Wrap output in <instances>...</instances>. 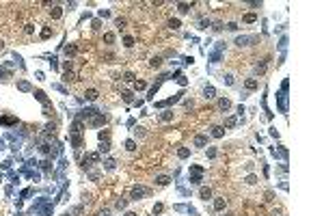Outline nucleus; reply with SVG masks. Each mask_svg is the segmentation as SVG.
Here are the masks:
<instances>
[{"label": "nucleus", "instance_id": "21", "mask_svg": "<svg viewBox=\"0 0 324 216\" xmlns=\"http://www.w3.org/2000/svg\"><path fill=\"white\" fill-rule=\"evenodd\" d=\"M125 147H128V151H134V149H136V145H134L132 141H128V143H125Z\"/></svg>", "mask_w": 324, "mask_h": 216}, {"label": "nucleus", "instance_id": "24", "mask_svg": "<svg viewBox=\"0 0 324 216\" xmlns=\"http://www.w3.org/2000/svg\"><path fill=\"white\" fill-rule=\"evenodd\" d=\"M123 99H125V102H132V93H130V91H125V93H123Z\"/></svg>", "mask_w": 324, "mask_h": 216}, {"label": "nucleus", "instance_id": "3", "mask_svg": "<svg viewBox=\"0 0 324 216\" xmlns=\"http://www.w3.org/2000/svg\"><path fill=\"white\" fill-rule=\"evenodd\" d=\"M223 134H225V128H223V125H214V128H212V136L214 138H221Z\"/></svg>", "mask_w": 324, "mask_h": 216}, {"label": "nucleus", "instance_id": "1", "mask_svg": "<svg viewBox=\"0 0 324 216\" xmlns=\"http://www.w3.org/2000/svg\"><path fill=\"white\" fill-rule=\"evenodd\" d=\"M225 205H227V199H225V197H216V199H214V210L216 212H223V210H225Z\"/></svg>", "mask_w": 324, "mask_h": 216}, {"label": "nucleus", "instance_id": "2", "mask_svg": "<svg viewBox=\"0 0 324 216\" xmlns=\"http://www.w3.org/2000/svg\"><path fill=\"white\" fill-rule=\"evenodd\" d=\"M205 145H207V136H205V134L195 136V147H205Z\"/></svg>", "mask_w": 324, "mask_h": 216}, {"label": "nucleus", "instance_id": "16", "mask_svg": "<svg viewBox=\"0 0 324 216\" xmlns=\"http://www.w3.org/2000/svg\"><path fill=\"white\" fill-rule=\"evenodd\" d=\"M160 65H162V59H160V56L151 59V67H160Z\"/></svg>", "mask_w": 324, "mask_h": 216}, {"label": "nucleus", "instance_id": "4", "mask_svg": "<svg viewBox=\"0 0 324 216\" xmlns=\"http://www.w3.org/2000/svg\"><path fill=\"white\" fill-rule=\"evenodd\" d=\"M244 87L249 89V91H255V89L259 87V82H257L255 78H249V80H246V82H244Z\"/></svg>", "mask_w": 324, "mask_h": 216}, {"label": "nucleus", "instance_id": "28", "mask_svg": "<svg viewBox=\"0 0 324 216\" xmlns=\"http://www.w3.org/2000/svg\"><path fill=\"white\" fill-rule=\"evenodd\" d=\"M223 216H233V214H231V212H227V214H223Z\"/></svg>", "mask_w": 324, "mask_h": 216}, {"label": "nucleus", "instance_id": "18", "mask_svg": "<svg viewBox=\"0 0 324 216\" xmlns=\"http://www.w3.org/2000/svg\"><path fill=\"white\" fill-rule=\"evenodd\" d=\"M255 20H257V15H253V13L244 15V22H255Z\"/></svg>", "mask_w": 324, "mask_h": 216}, {"label": "nucleus", "instance_id": "26", "mask_svg": "<svg viewBox=\"0 0 324 216\" xmlns=\"http://www.w3.org/2000/svg\"><path fill=\"white\" fill-rule=\"evenodd\" d=\"M106 41H108V43H113V41H115V35L108 33V35H106Z\"/></svg>", "mask_w": 324, "mask_h": 216}, {"label": "nucleus", "instance_id": "11", "mask_svg": "<svg viewBox=\"0 0 324 216\" xmlns=\"http://www.w3.org/2000/svg\"><path fill=\"white\" fill-rule=\"evenodd\" d=\"M249 37H238V39H236V45H240V48H242V45H249Z\"/></svg>", "mask_w": 324, "mask_h": 216}, {"label": "nucleus", "instance_id": "17", "mask_svg": "<svg viewBox=\"0 0 324 216\" xmlns=\"http://www.w3.org/2000/svg\"><path fill=\"white\" fill-rule=\"evenodd\" d=\"M171 117H173V113H171V110H167L164 115H160V119H162V121H169Z\"/></svg>", "mask_w": 324, "mask_h": 216}, {"label": "nucleus", "instance_id": "23", "mask_svg": "<svg viewBox=\"0 0 324 216\" xmlns=\"http://www.w3.org/2000/svg\"><path fill=\"white\" fill-rule=\"evenodd\" d=\"M179 11H182V13H188V11H190V5H179Z\"/></svg>", "mask_w": 324, "mask_h": 216}, {"label": "nucleus", "instance_id": "27", "mask_svg": "<svg viewBox=\"0 0 324 216\" xmlns=\"http://www.w3.org/2000/svg\"><path fill=\"white\" fill-rule=\"evenodd\" d=\"M2 48H5V41H2V39H0V50H2Z\"/></svg>", "mask_w": 324, "mask_h": 216}, {"label": "nucleus", "instance_id": "14", "mask_svg": "<svg viewBox=\"0 0 324 216\" xmlns=\"http://www.w3.org/2000/svg\"><path fill=\"white\" fill-rule=\"evenodd\" d=\"M169 26H171L173 30H177V28H179L182 24H179V20H169Z\"/></svg>", "mask_w": 324, "mask_h": 216}, {"label": "nucleus", "instance_id": "12", "mask_svg": "<svg viewBox=\"0 0 324 216\" xmlns=\"http://www.w3.org/2000/svg\"><path fill=\"white\" fill-rule=\"evenodd\" d=\"M61 13H63L61 7H52V9H50V15H52V17H61Z\"/></svg>", "mask_w": 324, "mask_h": 216}, {"label": "nucleus", "instance_id": "6", "mask_svg": "<svg viewBox=\"0 0 324 216\" xmlns=\"http://www.w3.org/2000/svg\"><path fill=\"white\" fill-rule=\"evenodd\" d=\"M218 108H221V110H229V108H231V102H229V99H225V97L218 99Z\"/></svg>", "mask_w": 324, "mask_h": 216}, {"label": "nucleus", "instance_id": "5", "mask_svg": "<svg viewBox=\"0 0 324 216\" xmlns=\"http://www.w3.org/2000/svg\"><path fill=\"white\" fill-rule=\"evenodd\" d=\"M214 93H216L214 87H205V89H203V97H205V99H212V97H214Z\"/></svg>", "mask_w": 324, "mask_h": 216}, {"label": "nucleus", "instance_id": "8", "mask_svg": "<svg viewBox=\"0 0 324 216\" xmlns=\"http://www.w3.org/2000/svg\"><path fill=\"white\" fill-rule=\"evenodd\" d=\"M84 95H87V99H91V102L99 97V93H97V91H95V89H89V91H87V93H84Z\"/></svg>", "mask_w": 324, "mask_h": 216}, {"label": "nucleus", "instance_id": "7", "mask_svg": "<svg viewBox=\"0 0 324 216\" xmlns=\"http://www.w3.org/2000/svg\"><path fill=\"white\" fill-rule=\"evenodd\" d=\"M199 197H201L203 201H207V199L212 197V190H210V188H201V190H199Z\"/></svg>", "mask_w": 324, "mask_h": 216}, {"label": "nucleus", "instance_id": "20", "mask_svg": "<svg viewBox=\"0 0 324 216\" xmlns=\"http://www.w3.org/2000/svg\"><path fill=\"white\" fill-rule=\"evenodd\" d=\"M255 182H257V177H255V175H249V177H246V184H251V186H253Z\"/></svg>", "mask_w": 324, "mask_h": 216}, {"label": "nucleus", "instance_id": "15", "mask_svg": "<svg viewBox=\"0 0 324 216\" xmlns=\"http://www.w3.org/2000/svg\"><path fill=\"white\" fill-rule=\"evenodd\" d=\"M223 82H225V84H233V76H231V74L223 76Z\"/></svg>", "mask_w": 324, "mask_h": 216}, {"label": "nucleus", "instance_id": "10", "mask_svg": "<svg viewBox=\"0 0 324 216\" xmlns=\"http://www.w3.org/2000/svg\"><path fill=\"white\" fill-rule=\"evenodd\" d=\"M145 192H147L145 188H134V190H132V197H134V199H138V197H143Z\"/></svg>", "mask_w": 324, "mask_h": 216}, {"label": "nucleus", "instance_id": "9", "mask_svg": "<svg viewBox=\"0 0 324 216\" xmlns=\"http://www.w3.org/2000/svg\"><path fill=\"white\" fill-rule=\"evenodd\" d=\"M177 156H179V158H188V156H190V149H188V147L177 149Z\"/></svg>", "mask_w": 324, "mask_h": 216}, {"label": "nucleus", "instance_id": "19", "mask_svg": "<svg viewBox=\"0 0 324 216\" xmlns=\"http://www.w3.org/2000/svg\"><path fill=\"white\" fill-rule=\"evenodd\" d=\"M35 97L39 99V102H45V95H43V93H41V91H35Z\"/></svg>", "mask_w": 324, "mask_h": 216}, {"label": "nucleus", "instance_id": "22", "mask_svg": "<svg viewBox=\"0 0 324 216\" xmlns=\"http://www.w3.org/2000/svg\"><path fill=\"white\" fill-rule=\"evenodd\" d=\"M132 45H134V39L132 37H125V48H132Z\"/></svg>", "mask_w": 324, "mask_h": 216}, {"label": "nucleus", "instance_id": "13", "mask_svg": "<svg viewBox=\"0 0 324 216\" xmlns=\"http://www.w3.org/2000/svg\"><path fill=\"white\" fill-rule=\"evenodd\" d=\"M156 182H158V186H167V184H169V177H167V175H162V177H158Z\"/></svg>", "mask_w": 324, "mask_h": 216}, {"label": "nucleus", "instance_id": "25", "mask_svg": "<svg viewBox=\"0 0 324 216\" xmlns=\"http://www.w3.org/2000/svg\"><path fill=\"white\" fill-rule=\"evenodd\" d=\"M227 28H229V30H238V24H236V22H229V24H227Z\"/></svg>", "mask_w": 324, "mask_h": 216}]
</instances>
